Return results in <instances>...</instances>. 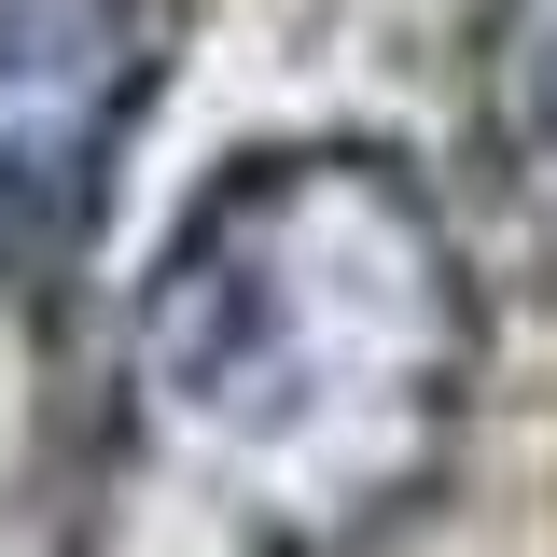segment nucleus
Returning <instances> with one entry per match:
<instances>
[{
  "label": "nucleus",
  "instance_id": "1",
  "mask_svg": "<svg viewBox=\"0 0 557 557\" xmlns=\"http://www.w3.org/2000/svg\"><path fill=\"white\" fill-rule=\"evenodd\" d=\"M474 405V265L405 153H237L112 348L70 557H362Z\"/></svg>",
  "mask_w": 557,
  "mask_h": 557
},
{
  "label": "nucleus",
  "instance_id": "2",
  "mask_svg": "<svg viewBox=\"0 0 557 557\" xmlns=\"http://www.w3.org/2000/svg\"><path fill=\"white\" fill-rule=\"evenodd\" d=\"M182 0H0V293H42L112 196Z\"/></svg>",
  "mask_w": 557,
  "mask_h": 557
},
{
  "label": "nucleus",
  "instance_id": "3",
  "mask_svg": "<svg viewBox=\"0 0 557 557\" xmlns=\"http://www.w3.org/2000/svg\"><path fill=\"white\" fill-rule=\"evenodd\" d=\"M474 168H487V223H502V251L557 278V0H487Z\"/></svg>",
  "mask_w": 557,
  "mask_h": 557
}]
</instances>
